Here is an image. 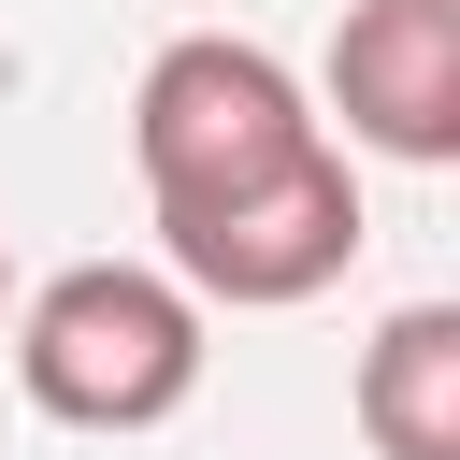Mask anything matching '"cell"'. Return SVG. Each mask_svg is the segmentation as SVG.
<instances>
[{"instance_id":"3","label":"cell","mask_w":460,"mask_h":460,"mask_svg":"<svg viewBox=\"0 0 460 460\" xmlns=\"http://www.w3.org/2000/svg\"><path fill=\"white\" fill-rule=\"evenodd\" d=\"M331 115L359 158L446 172L460 158V0H345L331 29Z\"/></svg>"},{"instance_id":"1","label":"cell","mask_w":460,"mask_h":460,"mask_svg":"<svg viewBox=\"0 0 460 460\" xmlns=\"http://www.w3.org/2000/svg\"><path fill=\"white\" fill-rule=\"evenodd\" d=\"M129 172L158 216V273L216 316H288L316 288H345V259L374 244L359 216V158L331 144V115L302 101V72L244 29H187L144 58L129 86Z\"/></svg>"},{"instance_id":"5","label":"cell","mask_w":460,"mask_h":460,"mask_svg":"<svg viewBox=\"0 0 460 460\" xmlns=\"http://www.w3.org/2000/svg\"><path fill=\"white\" fill-rule=\"evenodd\" d=\"M0 302H14V244H0Z\"/></svg>"},{"instance_id":"2","label":"cell","mask_w":460,"mask_h":460,"mask_svg":"<svg viewBox=\"0 0 460 460\" xmlns=\"http://www.w3.org/2000/svg\"><path fill=\"white\" fill-rule=\"evenodd\" d=\"M201 359L216 331L158 259H72L14 302V388L58 431H172L201 402Z\"/></svg>"},{"instance_id":"4","label":"cell","mask_w":460,"mask_h":460,"mask_svg":"<svg viewBox=\"0 0 460 460\" xmlns=\"http://www.w3.org/2000/svg\"><path fill=\"white\" fill-rule=\"evenodd\" d=\"M359 446L374 460H460V302H402L359 345Z\"/></svg>"}]
</instances>
